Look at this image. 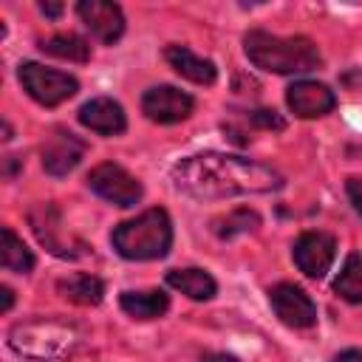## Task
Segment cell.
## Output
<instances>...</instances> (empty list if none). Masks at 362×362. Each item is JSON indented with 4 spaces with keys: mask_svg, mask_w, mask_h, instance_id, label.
Returning <instances> with one entry per match:
<instances>
[{
    "mask_svg": "<svg viewBox=\"0 0 362 362\" xmlns=\"http://www.w3.org/2000/svg\"><path fill=\"white\" fill-rule=\"evenodd\" d=\"M249 119H252V124L260 127V130H283V127H286V119H283L277 110H266V107L252 110Z\"/></svg>",
    "mask_w": 362,
    "mask_h": 362,
    "instance_id": "cell-23",
    "label": "cell"
},
{
    "mask_svg": "<svg viewBox=\"0 0 362 362\" xmlns=\"http://www.w3.org/2000/svg\"><path fill=\"white\" fill-rule=\"evenodd\" d=\"M0 260H3V269H8V272H20V274H25V272L34 269V255H31V249H28V246H25L8 226H3Z\"/></svg>",
    "mask_w": 362,
    "mask_h": 362,
    "instance_id": "cell-20",
    "label": "cell"
},
{
    "mask_svg": "<svg viewBox=\"0 0 362 362\" xmlns=\"http://www.w3.org/2000/svg\"><path fill=\"white\" fill-rule=\"evenodd\" d=\"M14 167H17V156H6V175L8 178L14 175Z\"/></svg>",
    "mask_w": 362,
    "mask_h": 362,
    "instance_id": "cell-29",
    "label": "cell"
},
{
    "mask_svg": "<svg viewBox=\"0 0 362 362\" xmlns=\"http://www.w3.org/2000/svg\"><path fill=\"white\" fill-rule=\"evenodd\" d=\"M345 189H348V198H351L354 209L362 215V178H348Z\"/></svg>",
    "mask_w": 362,
    "mask_h": 362,
    "instance_id": "cell-24",
    "label": "cell"
},
{
    "mask_svg": "<svg viewBox=\"0 0 362 362\" xmlns=\"http://www.w3.org/2000/svg\"><path fill=\"white\" fill-rule=\"evenodd\" d=\"M40 48L45 54L68 59V62H88L90 59V45L82 37H76V34H54V37L42 40Z\"/></svg>",
    "mask_w": 362,
    "mask_h": 362,
    "instance_id": "cell-19",
    "label": "cell"
},
{
    "mask_svg": "<svg viewBox=\"0 0 362 362\" xmlns=\"http://www.w3.org/2000/svg\"><path fill=\"white\" fill-rule=\"evenodd\" d=\"M28 221H31L34 235L40 238V243L51 255H57V257H79V255H85V243L71 238L62 229V215H59V209L54 204H37L31 209Z\"/></svg>",
    "mask_w": 362,
    "mask_h": 362,
    "instance_id": "cell-6",
    "label": "cell"
},
{
    "mask_svg": "<svg viewBox=\"0 0 362 362\" xmlns=\"http://www.w3.org/2000/svg\"><path fill=\"white\" fill-rule=\"evenodd\" d=\"M269 303L280 317V322H286L288 328H311L317 322L314 300L294 283H277L269 291Z\"/></svg>",
    "mask_w": 362,
    "mask_h": 362,
    "instance_id": "cell-8",
    "label": "cell"
},
{
    "mask_svg": "<svg viewBox=\"0 0 362 362\" xmlns=\"http://www.w3.org/2000/svg\"><path fill=\"white\" fill-rule=\"evenodd\" d=\"M0 297H3V305H0V311L6 314V311L14 305V291H11L8 286H3V288H0Z\"/></svg>",
    "mask_w": 362,
    "mask_h": 362,
    "instance_id": "cell-27",
    "label": "cell"
},
{
    "mask_svg": "<svg viewBox=\"0 0 362 362\" xmlns=\"http://www.w3.org/2000/svg\"><path fill=\"white\" fill-rule=\"evenodd\" d=\"M201 362H240V359L232 354H223V351H206V354H201Z\"/></svg>",
    "mask_w": 362,
    "mask_h": 362,
    "instance_id": "cell-25",
    "label": "cell"
},
{
    "mask_svg": "<svg viewBox=\"0 0 362 362\" xmlns=\"http://www.w3.org/2000/svg\"><path fill=\"white\" fill-rule=\"evenodd\" d=\"M79 20L90 28V34L107 45H113L124 34V14L116 3L107 0H79L76 3Z\"/></svg>",
    "mask_w": 362,
    "mask_h": 362,
    "instance_id": "cell-12",
    "label": "cell"
},
{
    "mask_svg": "<svg viewBox=\"0 0 362 362\" xmlns=\"http://www.w3.org/2000/svg\"><path fill=\"white\" fill-rule=\"evenodd\" d=\"M257 226H260V218L252 209H232V212L212 221V232L218 238H226V240L238 238V235H246V232H255Z\"/></svg>",
    "mask_w": 362,
    "mask_h": 362,
    "instance_id": "cell-21",
    "label": "cell"
},
{
    "mask_svg": "<svg viewBox=\"0 0 362 362\" xmlns=\"http://www.w3.org/2000/svg\"><path fill=\"white\" fill-rule=\"evenodd\" d=\"M113 249L127 260H156L164 257L173 246V223L170 215L158 206L144 209L141 215L119 223L110 235Z\"/></svg>",
    "mask_w": 362,
    "mask_h": 362,
    "instance_id": "cell-3",
    "label": "cell"
},
{
    "mask_svg": "<svg viewBox=\"0 0 362 362\" xmlns=\"http://www.w3.org/2000/svg\"><path fill=\"white\" fill-rule=\"evenodd\" d=\"M173 184L198 201H221L235 195H263L283 187V175L266 164L226 156L201 153L178 161L173 167Z\"/></svg>",
    "mask_w": 362,
    "mask_h": 362,
    "instance_id": "cell-1",
    "label": "cell"
},
{
    "mask_svg": "<svg viewBox=\"0 0 362 362\" xmlns=\"http://www.w3.org/2000/svg\"><path fill=\"white\" fill-rule=\"evenodd\" d=\"M337 255V240L328 232H303L294 243V263L305 277L320 280Z\"/></svg>",
    "mask_w": 362,
    "mask_h": 362,
    "instance_id": "cell-10",
    "label": "cell"
},
{
    "mask_svg": "<svg viewBox=\"0 0 362 362\" xmlns=\"http://www.w3.org/2000/svg\"><path fill=\"white\" fill-rule=\"evenodd\" d=\"M57 291L76 305H96L105 297V283L93 274H71L57 283Z\"/></svg>",
    "mask_w": 362,
    "mask_h": 362,
    "instance_id": "cell-18",
    "label": "cell"
},
{
    "mask_svg": "<svg viewBox=\"0 0 362 362\" xmlns=\"http://www.w3.org/2000/svg\"><path fill=\"white\" fill-rule=\"evenodd\" d=\"M82 334L74 325L65 322H51V320H28L17 322L8 331V348L17 356L34 359V362H48L68 356L79 348Z\"/></svg>",
    "mask_w": 362,
    "mask_h": 362,
    "instance_id": "cell-4",
    "label": "cell"
},
{
    "mask_svg": "<svg viewBox=\"0 0 362 362\" xmlns=\"http://www.w3.org/2000/svg\"><path fill=\"white\" fill-rule=\"evenodd\" d=\"M286 102L291 107L294 116L300 119H317V116H325L334 110L337 105V96L328 85L322 82H311V79H300L288 88L286 93Z\"/></svg>",
    "mask_w": 362,
    "mask_h": 362,
    "instance_id": "cell-13",
    "label": "cell"
},
{
    "mask_svg": "<svg viewBox=\"0 0 362 362\" xmlns=\"http://www.w3.org/2000/svg\"><path fill=\"white\" fill-rule=\"evenodd\" d=\"M164 59L170 62V68L175 74H181L184 79L195 82V85H212L218 79V68L215 62L198 57L195 51L184 48V45H167L164 48Z\"/></svg>",
    "mask_w": 362,
    "mask_h": 362,
    "instance_id": "cell-15",
    "label": "cell"
},
{
    "mask_svg": "<svg viewBox=\"0 0 362 362\" xmlns=\"http://www.w3.org/2000/svg\"><path fill=\"white\" fill-rule=\"evenodd\" d=\"M334 291L348 303H362V257L348 255L339 277L334 280Z\"/></svg>",
    "mask_w": 362,
    "mask_h": 362,
    "instance_id": "cell-22",
    "label": "cell"
},
{
    "mask_svg": "<svg viewBox=\"0 0 362 362\" xmlns=\"http://www.w3.org/2000/svg\"><path fill=\"white\" fill-rule=\"evenodd\" d=\"M195 107V99L173 85H158V88H150L144 96H141V110L150 122H158V124H175V122H184Z\"/></svg>",
    "mask_w": 362,
    "mask_h": 362,
    "instance_id": "cell-9",
    "label": "cell"
},
{
    "mask_svg": "<svg viewBox=\"0 0 362 362\" xmlns=\"http://www.w3.org/2000/svg\"><path fill=\"white\" fill-rule=\"evenodd\" d=\"M40 11L48 14V17H59L62 14V6L59 3H40Z\"/></svg>",
    "mask_w": 362,
    "mask_h": 362,
    "instance_id": "cell-28",
    "label": "cell"
},
{
    "mask_svg": "<svg viewBox=\"0 0 362 362\" xmlns=\"http://www.w3.org/2000/svg\"><path fill=\"white\" fill-rule=\"evenodd\" d=\"M20 82L25 88V93L45 105V107H57L62 105L65 99H71L76 90H79V82L71 76V74H62V71H51L40 62H23L20 65Z\"/></svg>",
    "mask_w": 362,
    "mask_h": 362,
    "instance_id": "cell-5",
    "label": "cell"
},
{
    "mask_svg": "<svg viewBox=\"0 0 362 362\" xmlns=\"http://www.w3.org/2000/svg\"><path fill=\"white\" fill-rule=\"evenodd\" d=\"M334 362H362V351H359V348H348V351L337 354Z\"/></svg>",
    "mask_w": 362,
    "mask_h": 362,
    "instance_id": "cell-26",
    "label": "cell"
},
{
    "mask_svg": "<svg viewBox=\"0 0 362 362\" xmlns=\"http://www.w3.org/2000/svg\"><path fill=\"white\" fill-rule=\"evenodd\" d=\"M243 51L255 68L272 74H305L320 68L322 57L308 37H277L255 28L243 37Z\"/></svg>",
    "mask_w": 362,
    "mask_h": 362,
    "instance_id": "cell-2",
    "label": "cell"
},
{
    "mask_svg": "<svg viewBox=\"0 0 362 362\" xmlns=\"http://www.w3.org/2000/svg\"><path fill=\"white\" fill-rule=\"evenodd\" d=\"M79 122L88 130L99 133V136H119L127 127V119H124L122 105L113 102V99H107V96H96V99L85 102L79 107Z\"/></svg>",
    "mask_w": 362,
    "mask_h": 362,
    "instance_id": "cell-14",
    "label": "cell"
},
{
    "mask_svg": "<svg viewBox=\"0 0 362 362\" xmlns=\"http://www.w3.org/2000/svg\"><path fill=\"white\" fill-rule=\"evenodd\" d=\"M167 283L181 294H187L189 300H209L218 291V283L204 269H173L167 272Z\"/></svg>",
    "mask_w": 362,
    "mask_h": 362,
    "instance_id": "cell-17",
    "label": "cell"
},
{
    "mask_svg": "<svg viewBox=\"0 0 362 362\" xmlns=\"http://www.w3.org/2000/svg\"><path fill=\"white\" fill-rule=\"evenodd\" d=\"M88 187L99 198H105L116 206H133L141 198V184L124 167H119L113 161H105V164L93 167L90 175H88Z\"/></svg>",
    "mask_w": 362,
    "mask_h": 362,
    "instance_id": "cell-7",
    "label": "cell"
},
{
    "mask_svg": "<svg viewBox=\"0 0 362 362\" xmlns=\"http://www.w3.org/2000/svg\"><path fill=\"white\" fill-rule=\"evenodd\" d=\"M119 305L133 320H156L170 308V297L158 288H153V291H124L119 297Z\"/></svg>",
    "mask_w": 362,
    "mask_h": 362,
    "instance_id": "cell-16",
    "label": "cell"
},
{
    "mask_svg": "<svg viewBox=\"0 0 362 362\" xmlns=\"http://www.w3.org/2000/svg\"><path fill=\"white\" fill-rule=\"evenodd\" d=\"M85 156V141L65 130V127H57L45 141H42V167L48 175H68Z\"/></svg>",
    "mask_w": 362,
    "mask_h": 362,
    "instance_id": "cell-11",
    "label": "cell"
}]
</instances>
